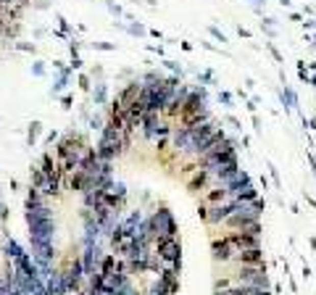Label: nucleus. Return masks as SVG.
Here are the masks:
<instances>
[{"mask_svg": "<svg viewBox=\"0 0 316 295\" xmlns=\"http://www.w3.org/2000/svg\"><path fill=\"white\" fill-rule=\"evenodd\" d=\"M234 279L237 287H258V290H269V277L264 266H237L234 274H229Z\"/></svg>", "mask_w": 316, "mask_h": 295, "instance_id": "423d86ee", "label": "nucleus"}, {"mask_svg": "<svg viewBox=\"0 0 316 295\" xmlns=\"http://www.w3.org/2000/svg\"><path fill=\"white\" fill-rule=\"evenodd\" d=\"M234 161H237V150H234V145L227 137H221L219 143H214L208 150L203 153V156L195 158L198 169H208V172H216V169L227 166V164H234Z\"/></svg>", "mask_w": 316, "mask_h": 295, "instance_id": "7ed1b4c3", "label": "nucleus"}, {"mask_svg": "<svg viewBox=\"0 0 316 295\" xmlns=\"http://www.w3.org/2000/svg\"><path fill=\"white\" fill-rule=\"evenodd\" d=\"M227 195H229V200H243V203L258 200L256 198V187H253V182L248 179V174H243L240 179H234L229 187H227Z\"/></svg>", "mask_w": 316, "mask_h": 295, "instance_id": "9d476101", "label": "nucleus"}, {"mask_svg": "<svg viewBox=\"0 0 316 295\" xmlns=\"http://www.w3.org/2000/svg\"><path fill=\"white\" fill-rule=\"evenodd\" d=\"M211 256H214L216 263H232V261H234L237 251H234L229 235H216V237L211 240Z\"/></svg>", "mask_w": 316, "mask_h": 295, "instance_id": "1a4fd4ad", "label": "nucleus"}, {"mask_svg": "<svg viewBox=\"0 0 316 295\" xmlns=\"http://www.w3.org/2000/svg\"><path fill=\"white\" fill-rule=\"evenodd\" d=\"M63 274V282H66V290L69 292H79L82 290V282L87 279V274H85V263H82V258H71L69 263H66V269L61 272Z\"/></svg>", "mask_w": 316, "mask_h": 295, "instance_id": "6e6552de", "label": "nucleus"}, {"mask_svg": "<svg viewBox=\"0 0 316 295\" xmlns=\"http://www.w3.org/2000/svg\"><path fill=\"white\" fill-rule=\"evenodd\" d=\"M95 100H98V103L106 100V87L103 85H98V90H95Z\"/></svg>", "mask_w": 316, "mask_h": 295, "instance_id": "dca6fc26", "label": "nucleus"}, {"mask_svg": "<svg viewBox=\"0 0 316 295\" xmlns=\"http://www.w3.org/2000/svg\"><path fill=\"white\" fill-rule=\"evenodd\" d=\"M261 213H264V206H261V200H250V203H243V200H237V206L234 211L224 219V227L229 232H237V229H245L250 224H256L261 222Z\"/></svg>", "mask_w": 316, "mask_h": 295, "instance_id": "20e7f679", "label": "nucleus"}, {"mask_svg": "<svg viewBox=\"0 0 316 295\" xmlns=\"http://www.w3.org/2000/svg\"><path fill=\"white\" fill-rule=\"evenodd\" d=\"M208 187H214V174L208 172V169H195V172L190 174V179H187V190L195 193V195H203Z\"/></svg>", "mask_w": 316, "mask_h": 295, "instance_id": "9b49d317", "label": "nucleus"}, {"mask_svg": "<svg viewBox=\"0 0 316 295\" xmlns=\"http://www.w3.org/2000/svg\"><path fill=\"white\" fill-rule=\"evenodd\" d=\"M155 256L161 258V266L164 263H179L182 261V243L179 237H161L155 240Z\"/></svg>", "mask_w": 316, "mask_h": 295, "instance_id": "0eeeda50", "label": "nucleus"}, {"mask_svg": "<svg viewBox=\"0 0 316 295\" xmlns=\"http://www.w3.org/2000/svg\"><path fill=\"white\" fill-rule=\"evenodd\" d=\"M145 232L150 235L153 245H155V240H161V237H177V222H174L171 211L169 208L153 211L145 219Z\"/></svg>", "mask_w": 316, "mask_h": 295, "instance_id": "39448f33", "label": "nucleus"}, {"mask_svg": "<svg viewBox=\"0 0 316 295\" xmlns=\"http://www.w3.org/2000/svg\"><path fill=\"white\" fill-rule=\"evenodd\" d=\"M224 200H229L227 187H221V184H214V187H208V190L203 193L200 203H203V206H216V203H224Z\"/></svg>", "mask_w": 316, "mask_h": 295, "instance_id": "4468645a", "label": "nucleus"}, {"mask_svg": "<svg viewBox=\"0 0 316 295\" xmlns=\"http://www.w3.org/2000/svg\"><path fill=\"white\" fill-rule=\"evenodd\" d=\"M142 87H145L142 82H129V85H126V87L119 92V95H116V103H119L121 108H129V105H135V103L142 98Z\"/></svg>", "mask_w": 316, "mask_h": 295, "instance_id": "f8f14e48", "label": "nucleus"}, {"mask_svg": "<svg viewBox=\"0 0 316 295\" xmlns=\"http://www.w3.org/2000/svg\"><path fill=\"white\" fill-rule=\"evenodd\" d=\"M282 100H287V105L293 108V105H295V95H293V90H284V92H282Z\"/></svg>", "mask_w": 316, "mask_h": 295, "instance_id": "2eb2a0df", "label": "nucleus"}, {"mask_svg": "<svg viewBox=\"0 0 316 295\" xmlns=\"http://www.w3.org/2000/svg\"><path fill=\"white\" fill-rule=\"evenodd\" d=\"M90 150V143L79 135V132H69L66 137H61L58 140V145L53 148V156L58 161V169H61V174L66 177L71 174L74 169H79V164H82L85 158V153Z\"/></svg>", "mask_w": 316, "mask_h": 295, "instance_id": "f257e3e1", "label": "nucleus"}, {"mask_svg": "<svg viewBox=\"0 0 316 295\" xmlns=\"http://www.w3.org/2000/svg\"><path fill=\"white\" fill-rule=\"evenodd\" d=\"M232 263H237V266H264V251L261 248H250V251H240L234 256V261Z\"/></svg>", "mask_w": 316, "mask_h": 295, "instance_id": "ddd939ff", "label": "nucleus"}, {"mask_svg": "<svg viewBox=\"0 0 316 295\" xmlns=\"http://www.w3.org/2000/svg\"><path fill=\"white\" fill-rule=\"evenodd\" d=\"M221 137H227V135L221 132V127H216L211 119L198 124V127H190V150H187V156H193V158L203 156V153L208 150L214 143H219Z\"/></svg>", "mask_w": 316, "mask_h": 295, "instance_id": "f03ea898", "label": "nucleus"}]
</instances>
